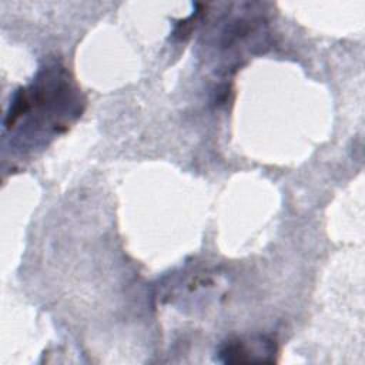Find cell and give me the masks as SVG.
<instances>
[{
	"mask_svg": "<svg viewBox=\"0 0 365 365\" xmlns=\"http://www.w3.org/2000/svg\"><path fill=\"white\" fill-rule=\"evenodd\" d=\"M275 345L272 341L259 339H232L228 341L221 349L220 356L222 362L238 364V362H269L274 361Z\"/></svg>",
	"mask_w": 365,
	"mask_h": 365,
	"instance_id": "6da1fadb",
	"label": "cell"
}]
</instances>
